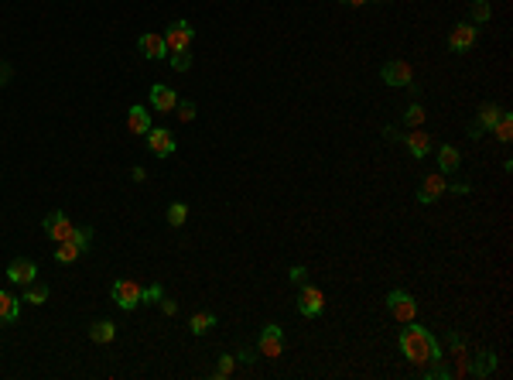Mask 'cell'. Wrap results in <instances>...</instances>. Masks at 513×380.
Masks as SVG:
<instances>
[{
  "instance_id": "obj_38",
  "label": "cell",
  "mask_w": 513,
  "mask_h": 380,
  "mask_svg": "<svg viewBox=\"0 0 513 380\" xmlns=\"http://www.w3.org/2000/svg\"><path fill=\"white\" fill-rule=\"evenodd\" d=\"M236 360H243V363H253V360H257V357H253V353H250V350H240V353H236Z\"/></svg>"
},
{
  "instance_id": "obj_6",
  "label": "cell",
  "mask_w": 513,
  "mask_h": 380,
  "mask_svg": "<svg viewBox=\"0 0 513 380\" xmlns=\"http://www.w3.org/2000/svg\"><path fill=\"white\" fill-rule=\"evenodd\" d=\"M257 350H260V357H281L284 353V329L281 326H264L260 329V339H257Z\"/></svg>"
},
{
  "instance_id": "obj_42",
  "label": "cell",
  "mask_w": 513,
  "mask_h": 380,
  "mask_svg": "<svg viewBox=\"0 0 513 380\" xmlns=\"http://www.w3.org/2000/svg\"><path fill=\"white\" fill-rule=\"evenodd\" d=\"M377 3H384V0H377Z\"/></svg>"
},
{
  "instance_id": "obj_10",
  "label": "cell",
  "mask_w": 513,
  "mask_h": 380,
  "mask_svg": "<svg viewBox=\"0 0 513 380\" xmlns=\"http://www.w3.org/2000/svg\"><path fill=\"white\" fill-rule=\"evenodd\" d=\"M144 137H147L151 154H158V158H168V154H175V148H178V144H175V134L165 130V127H161V130H147Z\"/></svg>"
},
{
  "instance_id": "obj_12",
  "label": "cell",
  "mask_w": 513,
  "mask_h": 380,
  "mask_svg": "<svg viewBox=\"0 0 513 380\" xmlns=\"http://www.w3.org/2000/svg\"><path fill=\"white\" fill-rule=\"evenodd\" d=\"M322 308H325V294H322L318 288H302V294H298V312H302L305 319H318Z\"/></svg>"
},
{
  "instance_id": "obj_43",
  "label": "cell",
  "mask_w": 513,
  "mask_h": 380,
  "mask_svg": "<svg viewBox=\"0 0 513 380\" xmlns=\"http://www.w3.org/2000/svg\"><path fill=\"white\" fill-rule=\"evenodd\" d=\"M342 3H346V0H342Z\"/></svg>"
},
{
  "instance_id": "obj_9",
  "label": "cell",
  "mask_w": 513,
  "mask_h": 380,
  "mask_svg": "<svg viewBox=\"0 0 513 380\" xmlns=\"http://www.w3.org/2000/svg\"><path fill=\"white\" fill-rule=\"evenodd\" d=\"M500 113H503V110H500L496 103H483V106H479V113H476V120H472V127H469V134H472V137H483L486 130H493V127H496Z\"/></svg>"
},
{
  "instance_id": "obj_17",
  "label": "cell",
  "mask_w": 513,
  "mask_h": 380,
  "mask_svg": "<svg viewBox=\"0 0 513 380\" xmlns=\"http://www.w3.org/2000/svg\"><path fill=\"white\" fill-rule=\"evenodd\" d=\"M165 52H168L165 34H154V31L140 34V55H144V59H165Z\"/></svg>"
},
{
  "instance_id": "obj_14",
  "label": "cell",
  "mask_w": 513,
  "mask_h": 380,
  "mask_svg": "<svg viewBox=\"0 0 513 380\" xmlns=\"http://www.w3.org/2000/svg\"><path fill=\"white\" fill-rule=\"evenodd\" d=\"M127 130L137 134V137H144V134L151 130V113H147L140 103H134V106L127 110Z\"/></svg>"
},
{
  "instance_id": "obj_31",
  "label": "cell",
  "mask_w": 513,
  "mask_h": 380,
  "mask_svg": "<svg viewBox=\"0 0 513 380\" xmlns=\"http://www.w3.org/2000/svg\"><path fill=\"white\" fill-rule=\"evenodd\" d=\"M171 66H175L178 72H189V66H192V55H189V52H171Z\"/></svg>"
},
{
  "instance_id": "obj_32",
  "label": "cell",
  "mask_w": 513,
  "mask_h": 380,
  "mask_svg": "<svg viewBox=\"0 0 513 380\" xmlns=\"http://www.w3.org/2000/svg\"><path fill=\"white\" fill-rule=\"evenodd\" d=\"M448 350H452V357H459V353H465V339H462V336H459L455 329L448 332Z\"/></svg>"
},
{
  "instance_id": "obj_37",
  "label": "cell",
  "mask_w": 513,
  "mask_h": 380,
  "mask_svg": "<svg viewBox=\"0 0 513 380\" xmlns=\"http://www.w3.org/2000/svg\"><path fill=\"white\" fill-rule=\"evenodd\" d=\"M161 308H165V315H175V312H178V301H171V298H161Z\"/></svg>"
},
{
  "instance_id": "obj_13",
  "label": "cell",
  "mask_w": 513,
  "mask_h": 380,
  "mask_svg": "<svg viewBox=\"0 0 513 380\" xmlns=\"http://www.w3.org/2000/svg\"><path fill=\"white\" fill-rule=\"evenodd\" d=\"M445 189H448L445 175H441V172H431V175L421 182V189H417V202H421V206H428V202H435V199H438Z\"/></svg>"
},
{
  "instance_id": "obj_20",
  "label": "cell",
  "mask_w": 513,
  "mask_h": 380,
  "mask_svg": "<svg viewBox=\"0 0 513 380\" xmlns=\"http://www.w3.org/2000/svg\"><path fill=\"white\" fill-rule=\"evenodd\" d=\"M90 339H93V343H113V339H116V322H109V319L93 322V326H90Z\"/></svg>"
},
{
  "instance_id": "obj_33",
  "label": "cell",
  "mask_w": 513,
  "mask_h": 380,
  "mask_svg": "<svg viewBox=\"0 0 513 380\" xmlns=\"http://www.w3.org/2000/svg\"><path fill=\"white\" fill-rule=\"evenodd\" d=\"M233 360H236V357H219V367H216V377H229V374H233Z\"/></svg>"
},
{
  "instance_id": "obj_4",
  "label": "cell",
  "mask_w": 513,
  "mask_h": 380,
  "mask_svg": "<svg viewBox=\"0 0 513 380\" xmlns=\"http://www.w3.org/2000/svg\"><path fill=\"white\" fill-rule=\"evenodd\" d=\"M192 38H196V31H192L189 21H171L168 31H165L168 52H189V48H192Z\"/></svg>"
},
{
  "instance_id": "obj_15",
  "label": "cell",
  "mask_w": 513,
  "mask_h": 380,
  "mask_svg": "<svg viewBox=\"0 0 513 380\" xmlns=\"http://www.w3.org/2000/svg\"><path fill=\"white\" fill-rule=\"evenodd\" d=\"M496 370V353L493 350H479L476 357H469V374L472 377H490Z\"/></svg>"
},
{
  "instance_id": "obj_7",
  "label": "cell",
  "mask_w": 513,
  "mask_h": 380,
  "mask_svg": "<svg viewBox=\"0 0 513 380\" xmlns=\"http://www.w3.org/2000/svg\"><path fill=\"white\" fill-rule=\"evenodd\" d=\"M476 38H479V28H472V24H455L452 28V34H448V48L455 52V55H462V52H469L472 45H476Z\"/></svg>"
},
{
  "instance_id": "obj_2",
  "label": "cell",
  "mask_w": 513,
  "mask_h": 380,
  "mask_svg": "<svg viewBox=\"0 0 513 380\" xmlns=\"http://www.w3.org/2000/svg\"><path fill=\"white\" fill-rule=\"evenodd\" d=\"M387 312L397 319V322H414L417 319V301L410 298V291H401V288H394L390 294H387Z\"/></svg>"
},
{
  "instance_id": "obj_22",
  "label": "cell",
  "mask_w": 513,
  "mask_h": 380,
  "mask_svg": "<svg viewBox=\"0 0 513 380\" xmlns=\"http://www.w3.org/2000/svg\"><path fill=\"white\" fill-rule=\"evenodd\" d=\"M493 134H496V141H503V144H510V137H513V117L503 110L500 113V120H496V127H493Z\"/></svg>"
},
{
  "instance_id": "obj_36",
  "label": "cell",
  "mask_w": 513,
  "mask_h": 380,
  "mask_svg": "<svg viewBox=\"0 0 513 380\" xmlns=\"http://www.w3.org/2000/svg\"><path fill=\"white\" fill-rule=\"evenodd\" d=\"M445 192H455V195H465V192H472V186L469 182H455V186H448Z\"/></svg>"
},
{
  "instance_id": "obj_1",
  "label": "cell",
  "mask_w": 513,
  "mask_h": 380,
  "mask_svg": "<svg viewBox=\"0 0 513 380\" xmlns=\"http://www.w3.org/2000/svg\"><path fill=\"white\" fill-rule=\"evenodd\" d=\"M397 346H401V353L408 357L417 370L428 367V363H435V360H441V346H438L435 332L424 329V326H417V322H408V329H401Z\"/></svg>"
},
{
  "instance_id": "obj_39",
  "label": "cell",
  "mask_w": 513,
  "mask_h": 380,
  "mask_svg": "<svg viewBox=\"0 0 513 380\" xmlns=\"http://www.w3.org/2000/svg\"><path fill=\"white\" fill-rule=\"evenodd\" d=\"M7 79H10V66L0 62V86H7Z\"/></svg>"
},
{
  "instance_id": "obj_16",
  "label": "cell",
  "mask_w": 513,
  "mask_h": 380,
  "mask_svg": "<svg viewBox=\"0 0 513 380\" xmlns=\"http://www.w3.org/2000/svg\"><path fill=\"white\" fill-rule=\"evenodd\" d=\"M401 141L408 144V151L414 158H428L431 154V137L424 130H408V134H401Z\"/></svg>"
},
{
  "instance_id": "obj_34",
  "label": "cell",
  "mask_w": 513,
  "mask_h": 380,
  "mask_svg": "<svg viewBox=\"0 0 513 380\" xmlns=\"http://www.w3.org/2000/svg\"><path fill=\"white\" fill-rule=\"evenodd\" d=\"M165 298V291H161V285H151L144 288V301H161Z\"/></svg>"
},
{
  "instance_id": "obj_18",
  "label": "cell",
  "mask_w": 513,
  "mask_h": 380,
  "mask_svg": "<svg viewBox=\"0 0 513 380\" xmlns=\"http://www.w3.org/2000/svg\"><path fill=\"white\" fill-rule=\"evenodd\" d=\"M151 106L161 110V113H171L178 106V96H175V90H168V86H151Z\"/></svg>"
},
{
  "instance_id": "obj_11",
  "label": "cell",
  "mask_w": 513,
  "mask_h": 380,
  "mask_svg": "<svg viewBox=\"0 0 513 380\" xmlns=\"http://www.w3.org/2000/svg\"><path fill=\"white\" fill-rule=\"evenodd\" d=\"M7 278H10L14 285H31V281L38 278V264L28 261V257H14V261L7 264Z\"/></svg>"
},
{
  "instance_id": "obj_19",
  "label": "cell",
  "mask_w": 513,
  "mask_h": 380,
  "mask_svg": "<svg viewBox=\"0 0 513 380\" xmlns=\"http://www.w3.org/2000/svg\"><path fill=\"white\" fill-rule=\"evenodd\" d=\"M459 165H462V154H459V148H452V144H441V148H438V172H441V175H452Z\"/></svg>"
},
{
  "instance_id": "obj_28",
  "label": "cell",
  "mask_w": 513,
  "mask_h": 380,
  "mask_svg": "<svg viewBox=\"0 0 513 380\" xmlns=\"http://www.w3.org/2000/svg\"><path fill=\"white\" fill-rule=\"evenodd\" d=\"M185 219H189V206H185V202H175V206L168 209V223H171V226H182Z\"/></svg>"
},
{
  "instance_id": "obj_26",
  "label": "cell",
  "mask_w": 513,
  "mask_h": 380,
  "mask_svg": "<svg viewBox=\"0 0 513 380\" xmlns=\"http://www.w3.org/2000/svg\"><path fill=\"white\" fill-rule=\"evenodd\" d=\"M404 123L408 127H421L424 123V106L421 103H410L408 110H404Z\"/></svg>"
},
{
  "instance_id": "obj_8",
  "label": "cell",
  "mask_w": 513,
  "mask_h": 380,
  "mask_svg": "<svg viewBox=\"0 0 513 380\" xmlns=\"http://www.w3.org/2000/svg\"><path fill=\"white\" fill-rule=\"evenodd\" d=\"M380 79H384L387 86H410V83H414V69H410L408 62L394 59V62H387V66L380 69Z\"/></svg>"
},
{
  "instance_id": "obj_29",
  "label": "cell",
  "mask_w": 513,
  "mask_h": 380,
  "mask_svg": "<svg viewBox=\"0 0 513 380\" xmlns=\"http://www.w3.org/2000/svg\"><path fill=\"white\" fill-rule=\"evenodd\" d=\"M490 14H493V10H490V0H472V21H476V24H486Z\"/></svg>"
},
{
  "instance_id": "obj_27",
  "label": "cell",
  "mask_w": 513,
  "mask_h": 380,
  "mask_svg": "<svg viewBox=\"0 0 513 380\" xmlns=\"http://www.w3.org/2000/svg\"><path fill=\"white\" fill-rule=\"evenodd\" d=\"M175 113H178V120H182V123H192V120H196V103H192V99H178Z\"/></svg>"
},
{
  "instance_id": "obj_21",
  "label": "cell",
  "mask_w": 513,
  "mask_h": 380,
  "mask_svg": "<svg viewBox=\"0 0 513 380\" xmlns=\"http://www.w3.org/2000/svg\"><path fill=\"white\" fill-rule=\"evenodd\" d=\"M21 315V301L10 291H0V322H17Z\"/></svg>"
},
{
  "instance_id": "obj_5",
  "label": "cell",
  "mask_w": 513,
  "mask_h": 380,
  "mask_svg": "<svg viewBox=\"0 0 513 380\" xmlns=\"http://www.w3.org/2000/svg\"><path fill=\"white\" fill-rule=\"evenodd\" d=\"M45 233H48V240H55V243H65V240H72V233H76V223L65 216V212H48L45 216Z\"/></svg>"
},
{
  "instance_id": "obj_24",
  "label": "cell",
  "mask_w": 513,
  "mask_h": 380,
  "mask_svg": "<svg viewBox=\"0 0 513 380\" xmlns=\"http://www.w3.org/2000/svg\"><path fill=\"white\" fill-rule=\"evenodd\" d=\"M212 326H216V315L212 312H199V315H192V326L189 329H192V336H205Z\"/></svg>"
},
{
  "instance_id": "obj_41",
  "label": "cell",
  "mask_w": 513,
  "mask_h": 380,
  "mask_svg": "<svg viewBox=\"0 0 513 380\" xmlns=\"http://www.w3.org/2000/svg\"><path fill=\"white\" fill-rule=\"evenodd\" d=\"M346 3H353V7H363V3H370V0H346Z\"/></svg>"
},
{
  "instance_id": "obj_30",
  "label": "cell",
  "mask_w": 513,
  "mask_h": 380,
  "mask_svg": "<svg viewBox=\"0 0 513 380\" xmlns=\"http://www.w3.org/2000/svg\"><path fill=\"white\" fill-rule=\"evenodd\" d=\"M90 240H93V230H90V226H83V230L76 226V233H72V243H76L79 250H86V247H90Z\"/></svg>"
},
{
  "instance_id": "obj_25",
  "label": "cell",
  "mask_w": 513,
  "mask_h": 380,
  "mask_svg": "<svg viewBox=\"0 0 513 380\" xmlns=\"http://www.w3.org/2000/svg\"><path fill=\"white\" fill-rule=\"evenodd\" d=\"M79 254H83V250H79L72 240H65V243H59V247H55V261H59V264H72Z\"/></svg>"
},
{
  "instance_id": "obj_3",
  "label": "cell",
  "mask_w": 513,
  "mask_h": 380,
  "mask_svg": "<svg viewBox=\"0 0 513 380\" xmlns=\"http://www.w3.org/2000/svg\"><path fill=\"white\" fill-rule=\"evenodd\" d=\"M113 301L123 312H130V308H137L144 301V288L137 285V281H130V278H120V281H113Z\"/></svg>"
},
{
  "instance_id": "obj_40",
  "label": "cell",
  "mask_w": 513,
  "mask_h": 380,
  "mask_svg": "<svg viewBox=\"0 0 513 380\" xmlns=\"http://www.w3.org/2000/svg\"><path fill=\"white\" fill-rule=\"evenodd\" d=\"M130 179H134V182H144V179H147V172H144V168H134V172H130Z\"/></svg>"
},
{
  "instance_id": "obj_23",
  "label": "cell",
  "mask_w": 513,
  "mask_h": 380,
  "mask_svg": "<svg viewBox=\"0 0 513 380\" xmlns=\"http://www.w3.org/2000/svg\"><path fill=\"white\" fill-rule=\"evenodd\" d=\"M24 301L28 305H45L48 301V285H24Z\"/></svg>"
},
{
  "instance_id": "obj_35",
  "label": "cell",
  "mask_w": 513,
  "mask_h": 380,
  "mask_svg": "<svg viewBox=\"0 0 513 380\" xmlns=\"http://www.w3.org/2000/svg\"><path fill=\"white\" fill-rule=\"evenodd\" d=\"M288 278H291L295 285H302V281H305V278H308V271H305V268H302V264H295V268L288 271Z\"/></svg>"
}]
</instances>
